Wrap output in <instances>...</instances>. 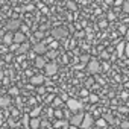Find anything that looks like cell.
Instances as JSON below:
<instances>
[{
  "label": "cell",
  "instance_id": "4316f807",
  "mask_svg": "<svg viewBox=\"0 0 129 129\" xmlns=\"http://www.w3.org/2000/svg\"><path fill=\"white\" fill-rule=\"evenodd\" d=\"M11 94H12V96H18V88H17V87H12V88H11Z\"/></svg>",
  "mask_w": 129,
  "mask_h": 129
},
{
  "label": "cell",
  "instance_id": "5b68a950",
  "mask_svg": "<svg viewBox=\"0 0 129 129\" xmlns=\"http://www.w3.org/2000/svg\"><path fill=\"white\" fill-rule=\"evenodd\" d=\"M84 118H85V114H75V115H72V118H70V123L73 124V126H81L82 124V121H84Z\"/></svg>",
  "mask_w": 129,
  "mask_h": 129
},
{
  "label": "cell",
  "instance_id": "ac0fdd59",
  "mask_svg": "<svg viewBox=\"0 0 129 129\" xmlns=\"http://www.w3.org/2000/svg\"><path fill=\"white\" fill-rule=\"evenodd\" d=\"M30 118L32 117H29V115H24L23 117V126L24 127H30Z\"/></svg>",
  "mask_w": 129,
  "mask_h": 129
},
{
  "label": "cell",
  "instance_id": "f546056e",
  "mask_svg": "<svg viewBox=\"0 0 129 129\" xmlns=\"http://www.w3.org/2000/svg\"><path fill=\"white\" fill-rule=\"evenodd\" d=\"M127 29H129V27H126V26H120V32H121V34H124V35H126Z\"/></svg>",
  "mask_w": 129,
  "mask_h": 129
},
{
  "label": "cell",
  "instance_id": "d4e9b609",
  "mask_svg": "<svg viewBox=\"0 0 129 129\" xmlns=\"http://www.w3.org/2000/svg\"><path fill=\"white\" fill-rule=\"evenodd\" d=\"M97 100H99V97H97L96 94H90V102H91V103H96Z\"/></svg>",
  "mask_w": 129,
  "mask_h": 129
},
{
  "label": "cell",
  "instance_id": "1f68e13d",
  "mask_svg": "<svg viewBox=\"0 0 129 129\" xmlns=\"http://www.w3.org/2000/svg\"><path fill=\"white\" fill-rule=\"evenodd\" d=\"M84 67H85V64H78V66H75V69H76V70H82Z\"/></svg>",
  "mask_w": 129,
  "mask_h": 129
},
{
  "label": "cell",
  "instance_id": "8992f818",
  "mask_svg": "<svg viewBox=\"0 0 129 129\" xmlns=\"http://www.w3.org/2000/svg\"><path fill=\"white\" fill-rule=\"evenodd\" d=\"M18 27H21L20 20H9V21L6 23V29H8V30H17Z\"/></svg>",
  "mask_w": 129,
  "mask_h": 129
},
{
  "label": "cell",
  "instance_id": "cb8c5ba5",
  "mask_svg": "<svg viewBox=\"0 0 129 129\" xmlns=\"http://www.w3.org/2000/svg\"><path fill=\"white\" fill-rule=\"evenodd\" d=\"M61 103H62V99H59V97H55V100H53V106H55V108H58Z\"/></svg>",
  "mask_w": 129,
  "mask_h": 129
},
{
  "label": "cell",
  "instance_id": "d6986e66",
  "mask_svg": "<svg viewBox=\"0 0 129 129\" xmlns=\"http://www.w3.org/2000/svg\"><path fill=\"white\" fill-rule=\"evenodd\" d=\"M67 127L69 126V121L67 120H59V121H56V124H55V127Z\"/></svg>",
  "mask_w": 129,
  "mask_h": 129
},
{
  "label": "cell",
  "instance_id": "4fadbf2b",
  "mask_svg": "<svg viewBox=\"0 0 129 129\" xmlns=\"http://www.w3.org/2000/svg\"><path fill=\"white\" fill-rule=\"evenodd\" d=\"M11 103H12V100H11V97H9V96H3V97H0V106H2V108H8Z\"/></svg>",
  "mask_w": 129,
  "mask_h": 129
},
{
  "label": "cell",
  "instance_id": "277c9868",
  "mask_svg": "<svg viewBox=\"0 0 129 129\" xmlns=\"http://www.w3.org/2000/svg\"><path fill=\"white\" fill-rule=\"evenodd\" d=\"M44 70H46V75L47 76H53V75H56L58 73V64L56 62H47V66L44 67Z\"/></svg>",
  "mask_w": 129,
  "mask_h": 129
},
{
  "label": "cell",
  "instance_id": "ffe728a7",
  "mask_svg": "<svg viewBox=\"0 0 129 129\" xmlns=\"http://www.w3.org/2000/svg\"><path fill=\"white\" fill-rule=\"evenodd\" d=\"M47 56H49L50 59H55V58L58 56V52H56V50H50V52H47Z\"/></svg>",
  "mask_w": 129,
  "mask_h": 129
},
{
  "label": "cell",
  "instance_id": "d6a6232c",
  "mask_svg": "<svg viewBox=\"0 0 129 129\" xmlns=\"http://www.w3.org/2000/svg\"><path fill=\"white\" fill-rule=\"evenodd\" d=\"M35 38H37V40L43 38V32H37V34H35Z\"/></svg>",
  "mask_w": 129,
  "mask_h": 129
},
{
  "label": "cell",
  "instance_id": "ab89813d",
  "mask_svg": "<svg viewBox=\"0 0 129 129\" xmlns=\"http://www.w3.org/2000/svg\"><path fill=\"white\" fill-rule=\"evenodd\" d=\"M70 129H76V126H72V127H70Z\"/></svg>",
  "mask_w": 129,
  "mask_h": 129
},
{
  "label": "cell",
  "instance_id": "f1b7e54d",
  "mask_svg": "<svg viewBox=\"0 0 129 129\" xmlns=\"http://www.w3.org/2000/svg\"><path fill=\"white\" fill-rule=\"evenodd\" d=\"M123 9L126 12H129V2H123Z\"/></svg>",
  "mask_w": 129,
  "mask_h": 129
},
{
  "label": "cell",
  "instance_id": "8d00e7d4",
  "mask_svg": "<svg viewBox=\"0 0 129 129\" xmlns=\"http://www.w3.org/2000/svg\"><path fill=\"white\" fill-rule=\"evenodd\" d=\"M17 114H18V109H12V114L11 115H17Z\"/></svg>",
  "mask_w": 129,
  "mask_h": 129
},
{
  "label": "cell",
  "instance_id": "6da1fadb",
  "mask_svg": "<svg viewBox=\"0 0 129 129\" xmlns=\"http://www.w3.org/2000/svg\"><path fill=\"white\" fill-rule=\"evenodd\" d=\"M87 70H88L91 75H97V73H100V72L103 70V67L100 66V62H99L97 59H91V61L87 64Z\"/></svg>",
  "mask_w": 129,
  "mask_h": 129
},
{
  "label": "cell",
  "instance_id": "3957f363",
  "mask_svg": "<svg viewBox=\"0 0 129 129\" xmlns=\"http://www.w3.org/2000/svg\"><path fill=\"white\" fill-rule=\"evenodd\" d=\"M67 108H69L72 112H78V111L82 109V103H81L79 100H76V99H69V100H67Z\"/></svg>",
  "mask_w": 129,
  "mask_h": 129
},
{
  "label": "cell",
  "instance_id": "9a60e30c",
  "mask_svg": "<svg viewBox=\"0 0 129 129\" xmlns=\"http://www.w3.org/2000/svg\"><path fill=\"white\" fill-rule=\"evenodd\" d=\"M30 127H32V129H40V127H41V120H40V117L30 118Z\"/></svg>",
  "mask_w": 129,
  "mask_h": 129
},
{
  "label": "cell",
  "instance_id": "74e56055",
  "mask_svg": "<svg viewBox=\"0 0 129 129\" xmlns=\"http://www.w3.org/2000/svg\"><path fill=\"white\" fill-rule=\"evenodd\" d=\"M21 30H24V34L27 32V26H21Z\"/></svg>",
  "mask_w": 129,
  "mask_h": 129
},
{
  "label": "cell",
  "instance_id": "836d02e7",
  "mask_svg": "<svg viewBox=\"0 0 129 129\" xmlns=\"http://www.w3.org/2000/svg\"><path fill=\"white\" fill-rule=\"evenodd\" d=\"M34 9V6L32 5H27V6H24V11H32Z\"/></svg>",
  "mask_w": 129,
  "mask_h": 129
},
{
  "label": "cell",
  "instance_id": "ba28073f",
  "mask_svg": "<svg viewBox=\"0 0 129 129\" xmlns=\"http://www.w3.org/2000/svg\"><path fill=\"white\" fill-rule=\"evenodd\" d=\"M35 52H37L38 55L47 53V46H46V43H37V44H35Z\"/></svg>",
  "mask_w": 129,
  "mask_h": 129
},
{
  "label": "cell",
  "instance_id": "603a6c76",
  "mask_svg": "<svg viewBox=\"0 0 129 129\" xmlns=\"http://www.w3.org/2000/svg\"><path fill=\"white\" fill-rule=\"evenodd\" d=\"M9 49H11V52H18V49H20V44L14 43L12 46H9Z\"/></svg>",
  "mask_w": 129,
  "mask_h": 129
},
{
  "label": "cell",
  "instance_id": "2e32d148",
  "mask_svg": "<svg viewBox=\"0 0 129 129\" xmlns=\"http://www.w3.org/2000/svg\"><path fill=\"white\" fill-rule=\"evenodd\" d=\"M29 43H23V44H20V49H18V52L17 53H20V55H23V53H27V50H29Z\"/></svg>",
  "mask_w": 129,
  "mask_h": 129
},
{
  "label": "cell",
  "instance_id": "d590c367",
  "mask_svg": "<svg viewBox=\"0 0 129 129\" xmlns=\"http://www.w3.org/2000/svg\"><path fill=\"white\" fill-rule=\"evenodd\" d=\"M126 56H129V43H126V53H124Z\"/></svg>",
  "mask_w": 129,
  "mask_h": 129
},
{
  "label": "cell",
  "instance_id": "83f0119b",
  "mask_svg": "<svg viewBox=\"0 0 129 129\" xmlns=\"http://www.w3.org/2000/svg\"><path fill=\"white\" fill-rule=\"evenodd\" d=\"M120 126H121V129H129V121H121Z\"/></svg>",
  "mask_w": 129,
  "mask_h": 129
},
{
  "label": "cell",
  "instance_id": "4dcf8cb0",
  "mask_svg": "<svg viewBox=\"0 0 129 129\" xmlns=\"http://www.w3.org/2000/svg\"><path fill=\"white\" fill-rule=\"evenodd\" d=\"M106 24H108V21H106V20H102V21L99 23V26H100V27H106Z\"/></svg>",
  "mask_w": 129,
  "mask_h": 129
},
{
  "label": "cell",
  "instance_id": "7c38bea8",
  "mask_svg": "<svg viewBox=\"0 0 129 129\" xmlns=\"http://www.w3.org/2000/svg\"><path fill=\"white\" fill-rule=\"evenodd\" d=\"M46 66H47V62H46V59L43 56H37L35 58V67L37 69H44Z\"/></svg>",
  "mask_w": 129,
  "mask_h": 129
},
{
  "label": "cell",
  "instance_id": "7a4b0ae2",
  "mask_svg": "<svg viewBox=\"0 0 129 129\" xmlns=\"http://www.w3.org/2000/svg\"><path fill=\"white\" fill-rule=\"evenodd\" d=\"M67 35H69V30L66 27H55L52 30V37L55 40H64V38H67Z\"/></svg>",
  "mask_w": 129,
  "mask_h": 129
},
{
  "label": "cell",
  "instance_id": "7402d4cb",
  "mask_svg": "<svg viewBox=\"0 0 129 129\" xmlns=\"http://www.w3.org/2000/svg\"><path fill=\"white\" fill-rule=\"evenodd\" d=\"M55 117H56V118H59V120H62V117H64V112H62L61 109H56V111H55Z\"/></svg>",
  "mask_w": 129,
  "mask_h": 129
},
{
  "label": "cell",
  "instance_id": "9c48e42d",
  "mask_svg": "<svg viewBox=\"0 0 129 129\" xmlns=\"http://www.w3.org/2000/svg\"><path fill=\"white\" fill-rule=\"evenodd\" d=\"M14 43H17V44L26 43V35H24L23 32H17V34L14 35Z\"/></svg>",
  "mask_w": 129,
  "mask_h": 129
},
{
  "label": "cell",
  "instance_id": "30bf717a",
  "mask_svg": "<svg viewBox=\"0 0 129 129\" xmlns=\"http://www.w3.org/2000/svg\"><path fill=\"white\" fill-rule=\"evenodd\" d=\"M12 43H14V35H12V32L5 34V35H3V44H5V46H12Z\"/></svg>",
  "mask_w": 129,
  "mask_h": 129
},
{
  "label": "cell",
  "instance_id": "60d3db41",
  "mask_svg": "<svg viewBox=\"0 0 129 129\" xmlns=\"http://www.w3.org/2000/svg\"><path fill=\"white\" fill-rule=\"evenodd\" d=\"M40 129H43V127H40Z\"/></svg>",
  "mask_w": 129,
  "mask_h": 129
},
{
  "label": "cell",
  "instance_id": "e0dca14e",
  "mask_svg": "<svg viewBox=\"0 0 129 129\" xmlns=\"http://www.w3.org/2000/svg\"><path fill=\"white\" fill-rule=\"evenodd\" d=\"M40 112H41V109H40V108H34V109L30 111V114H29V115H30L32 118H37V117L40 115Z\"/></svg>",
  "mask_w": 129,
  "mask_h": 129
},
{
  "label": "cell",
  "instance_id": "f35d334b",
  "mask_svg": "<svg viewBox=\"0 0 129 129\" xmlns=\"http://www.w3.org/2000/svg\"><path fill=\"white\" fill-rule=\"evenodd\" d=\"M126 40L129 41V29H127V32H126Z\"/></svg>",
  "mask_w": 129,
  "mask_h": 129
},
{
  "label": "cell",
  "instance_id": "44dd1931",
  "mask_svg": "<svg viewBox=\"0 0 129 129\" xmlns=\"http://www.w3.org/2000/svg\"><path fill=\"white\" fill-rule=\"evenodd\" d=\"M97 126H99V127H105V126H106V120H105L103 117L99 118V120H97Z\"/></svg>",
  "mask_w": 129,
  "mask_h": 129
},
{
  "label": "cell",
  "instance_id": "5bb4252c",
  "mask_svg": "<svg viewBox=\"0 0 129 129\" xmlns=\"http://www.w3.org/2000/svg\"><path fill=\"white\" fill-rule=\"evenodd\" d=\"M124 53H126V43H118L117 44V55L121 58Z\"/></svg>",
  "mask_w": 129,
  "mask_h": 129
},
{
  "label": "cell",
  "instance_id": "52a82bcc",
  "mask_svg": "<svg viewBox=\"0 0 129 129\" xmlns=\"http://www.w3.org/2000/svg\"><path fill=\"white\" fill-rule=\"evenodd\" d=\"M91 126H93V117H91L90 114H85V118H84L81 127H82V129H91Z\"/></svg>",
  "mask_w": 129,
  "mask_h": 129
},
{
  "label": "cell",
  "instance_id": "e575fe53",
  "mask_svg": "<svg viewBox=\"0 0 129 129\" xmlns=\"http://www.w3.org/2000/svg\"><path fill=\"white\" fill-rule=\"evenodd\" d=\"M81 61H82V62H87V61H88V56H87V55H85V56H81Z\"/></svg>",
  "mask_w": 129,
  "mask_h": 129
},
{
  "label": "cell",
  "instance_id": "8fae6325",
  "mask_svg": "<svg viewBox=\"0 0 129 129\" xmlns=\"http://www.w3.org/2000/svg\"><path fill=\"white\" fill-rule=\"evenodd\" d=\"M30 84H32V85H43V84H44V76H41V75L32 76V78H30Z\"/></svg>",
  "mask_w": 129,
  "mask_h": 129
},
{
  "label": "cell",
  "instance_id": "484cf974",
  "mask_svg": "<svg viewBox=\"0 0 129 129\" xmlns=\"http://www.w3.org/2000/svg\"><path fill=\"white\" fill-rule=\"evenodd\" d=\"M103 118H105L106 121H109V123H114V118H112V115H109V114H105Z\"/></svg>",
  "mask_w": 129,
  "mask_h": 129
}]
</instances>
